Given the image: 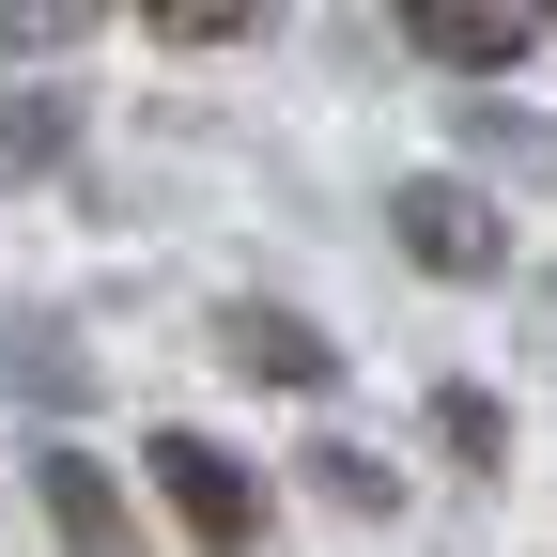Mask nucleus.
Listing matches in <instances>:
<instances>
[{"label": "nucleus", "mask_w": 557, "mask_h": 557, "mask_svg": "<svg viewBox=\"0 0 557 557\" xmlns=\"http://www.w3.org/2000/svg\"><path fill=\"white\" fill-rule=\"evenodd\" d=\"M139 465H156V496H171V527H186L201 557H263V480H248L218 434H156Z\"/></svg>", "instance_id": "1"}, {"label": "nucleus", "mask_w": 557, "mask_h": 557, "mask_svg": "<svg viewBox=\"0 0 557 557\" xmlns=\"http://www.w3.org/2000/svg\"><path fill=\"white\" fill-rule=\"evenodd\" d=\"M387 233H403V263H434V278H496V263H511L496 201H480L465 171H418V186H387Z\"/></svg>", "instance_id": "2"}, {"label": "nucleus", "mask_w": 557, "mask_h": 557, "mask_svg": "<svg viewBox=\"0 0 557 557\" xmlns=\"http://www.w3.org/2000/svg\"><path fill=\"white\" fill-rule=\"evenodd\" d=\"M32 480H47L62 557H139V511H124V480H109L94 449H32Z\"/></svg>", "instance_id": "3"}, {"label": "nucleus", "mask_w": 557, "mask_h": 557, "mask_svg": "<svg viewBox=\"0 0 557 557\" xmlns=\"http://www.w3.org/2000/svg\"><path fill=\"white\" fill-rule=\"evenodd\" d=\"M218 357H233L248 387H341V341L295 325V310H233V325H218Z\"/></svg>", "instance_id": "4"}, {"label": "nucleus", "mask_w": 557, "mask_h": 557, "mask_svg": "<svg viewBox=\"0 0 557 557\" xmlns=\"http://www.w3.org/2000/svg\"><path fill=\"white\" fill-rule=\"evenodd\" d=\"M418 62H449V78H496V62H527V16H465V0H418L403 16Z\"/></svg>", "instance_id": "5"}, {"label": "nucleus", "mask_w": 557, "mask_h": 557, "mask_svg": "<svg viewBox=\"0 0 557 557\" xmlns=\"http://www.w3.org/2000/svg\"><path fill=\"white\" fill-rule=\"evenodd\" d=\"M434 434H449L465 465H511V418H496V387H434Z\"/></svg>", "instance_id": "6"}, {"label": "nucleus", "mask_w": 557, "mask_h": 557, "mask_svg": "<svg viewBox=\"0 0 557 557\" xmlns=\"http://www.w3.org/2000/svg\"><path fill=\"white\" fill-rule=\"evenodd\" d=\"M62 156V94H32V109H0V171H47Z\"/></svg>", "instance_id": "7"}, {"label": "nucleus", "mask_w": 557, "mask_h": 557, "mask_svg": "<svg viewBox=\"0 0 557 557\" xmlns=\"http://www.w3.org/2000/svg\"><path fill=\"white\" fill-rule=\"evenodd\" d=\"M310 480H325L341 511H387V465H372V449H310Z\"/></svg>", "instance_id": "8"}, {"label": "nucleus", "mask_w": 557, "mask_h": 557, "mask_svg": "<svg viewBox=\"0 0 557 557\" xmlns=\"http://www.w3.org/2000/svg\"><path fill=\"white\" fill-rule=\"evenodd\" d=\"M248 16H233V0H171V16H156V47H233Z\"/></svg>", "instance_id": "9"}, {"label": "nucleus", "mask_w": 557, "mask_h": 557, "mask_svg": "<svg viewBox=\"0 0 557 557\" xmlns=\"http://www.w3.org/2000/svg\"><path fill=\"white\" fill-rule=\"evenodd\" d=\"M94 16H78V0H47V16H0V62H16V47H78Z\"/></svg>", "instance_id": "10"}]
</instances>
